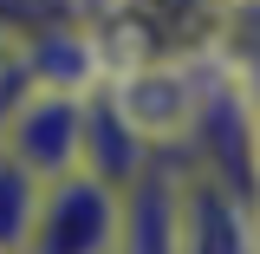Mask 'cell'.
<instances>
[{
    "mask_svg": "<svg viewBox=\"0 0 260 254\" xmlns=\"http://www.w3.org/2000/svg\"><path fill=\"white\" fill-rule=\"evenodd\" d=\"M241 0H72L98 72L117 65H215Z\"/></svg>",
    "mask_w": 260,
    "mask_h": 254,
    "instance_id": "1",
    "label": "cell"
},
{
    "mask_svg": "<svg viewBox=\"0 0 260 254\" xmlns=\"http://www.w3.org/2000/svg\"><path fill=\"white\" fill-rule=\"evenodd\" d=\"M117 228H124V189L72 163L39 183V202L13 254H117Z\"/></svg>",
    "mask_w": 260,
    "mask_h": 254,
    "instance_id": "2",
    "label": "cell"
},
{
    "mask_svg": "<svg viewBox=\"0 0 260 254\" xmlns=\"http://www.w3.org/2000/svg\"><path fill=\"white\" fill-rule=\"evenodd\" d=\"M85 98L91 85H46L26 78L20 98L0 111V144L26 163L32 176H59L78 163V137H85Z\"/></svg>",
    "mask_w": 260,
    "mask_h": 254,
    "instance_id": "3",
    "label": "cell"
},
{
    "mask_svg": "<svg viewBox=\"0 0 260 254\" xmlns=\"http://www.w3.org/2000/svg\"><path fill=\"white\" fill-rule=\"evenodd\" d=\"M39 183H46V176H32L26 163H20L7 144H0V254H13V248H20L26 215H32V202H39Z\"/></svg>",
    "mask_w": 260,
    "mask_h": 254,
    "instance_id": "4",
    "label": "cell"
},
{
    "mask_svg": "<svg viewBox=\"0 0 260 254\" xmlns=\"http://www.w3.org/2000/svg\"><path fill=\"white\" fill-rule=\"evenodd\" d=\"M254 202H260V104H254Z\"/></svg>",
    "mask_w": 260,
    "mask_h": 254,
    "instance_id": "5",
    "label": "cell"
}]
</instances>
